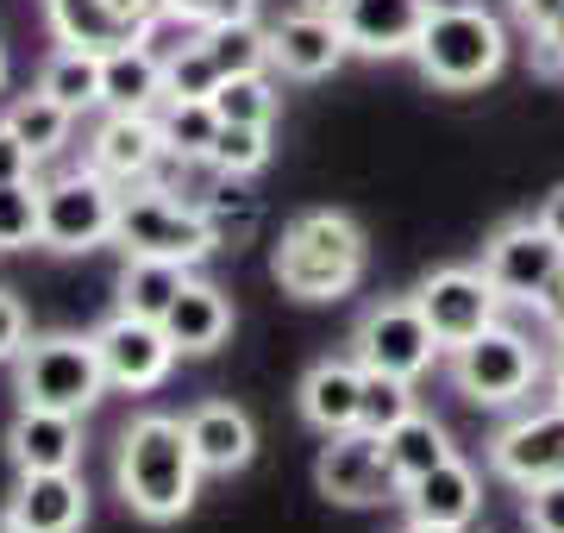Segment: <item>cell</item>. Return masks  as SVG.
Instances as JSON below:
<instances>
[{
	"label": "cell",
	"instance_id": "4fadbf2b",
	"mask_svg": "<svg viewBox=\"0 0 564 533\" xmlns=\"http://www.w3.org/2000/svg\"><path fill=\"white\" fill-rule=\"evenodd\" d=\"M95 339V358H101L107 383L113 390H158L163 377H170V365H176L182 351L170 346V333H163V320H144V314H113V320H101V327L88 333Z\"/></svg>",
	"mask_w": 564,
	"mask_h": 533
},
{
	"label": "cell",
	"instance_id": "d4e9b609",
	"mask_svg": "<svg viewBox=\"0 0 564 533\" xmlns=\"http://www.w3.org/2000/svg\"><path fill=\"white\" fill-rule=\"evenodd\" d=\"M39 88L82 120L88 107H101V51H88V44H63V51H51L44 69H39Z\"/></svg>",
	"mask_w": 564,
	"mask_h": 533
},
{
	"label": "cell",
	"instance_id": "5bb4252c",
	"mask_svg": "<svg viewBox=\"0 0 564 533\" xmlns=\"http://www.w3.org/2000/svg\"><path fill=\"white\" fill-rule=\"evenodd\" d=\"M345 57H351V44H345L333 13L295 7V13H282V20L270 25V69L295 76V83H321V76H333Z\"/></svg>",
	"mask_w": 564,
	"mask_h": 533
},
{
	"label": "cell",
	"instance_id": "9c48e42d",
	"mask_svg": "<svg viewBox=\"0 0 564 533\" xmlns=\"http://www.w3.org/2000/svg\"><path fill=\"white\" fill-rule=\"evenodd\" d=\"M414 308L426 314V327H433L440 351H458V346H470L477 333L496 327L508 302H502V289L489 283L484 270L445 264V270H433V276L414 289Z\"/></svg>",
	"mask_w": 564,
	"mask_h": 533
},
{
	"label": "cell",
	"instance_id": "bcb514c9",
	"mask_svg": "<svg viewBox=\"0 0 564 533\" xmlns=\"http://www.w3.org/2000/svg\"><path fill=\"white\" fill-rule=\"evenodd\" d=\"M170 13H182V20H195V25H207V13H214V0H163Z\"/></svg>",
	"mask_w": 564,
	"mask_h": 533
},
{
	"label": "cell",
	"instance_id": "cb8c5ba5",
	"mask_svg": "<svg viewBox=\"0 0 564 533\" xmlns=\"http://www.w3.org/2000/svg\"><path fill=\"white\" fill-rule=\"evenodd\" d=\"M383 458H389V471H395V483H414V477H426L433 465L452 458V433H445V421L414 409L383 433Z\"/></svg>",
	"mask_w": 564,
	"mask_h": 533
},
{
	"label": "cell",
	"instance_id": "7a4b0ae2",
	"mask_svg": "<svg viewBox=\"0 0 564 533\" xmlns=\"http://www.w3.org/2000/svg\"><path fill=\"white\" fill-rule=\"evenodd\" d=\"M364 258H370L364 226L339 207H314V214H295L282 226L276 251H270V276L295 302H339L358 289Z\"/></svg>",
	"mask_w": 564,
	"mask_h": 533
},
{
	"label": "cell",
	"instance_id": "d6a6232c",
	"mask_svg": "<svg viewBox=\"0 0 564 533\" xmlns=\"http://www.w3.org/2000/svg\"><path fill=\"white\" fill-rule=\"evenodd\" d=\"M207 164L220 170V176H258L270 164V126H220V139L207 151Z\"/></svg>",
	"mask_w": 564,
	"mask_h": 533
},
{
	"label": "cell",
	"instance_id": "ffe728a7",
	"mask_svg": "<svg viewBox=\"0 0 564 533\" xmlns=\"http://www.w3.org/2000/svg\"><path fill=\"white\" fill-rule=\"evenodd\" d=\"M163 333H170V346L188 351V358L220 351L226 333H232V302H226V289L202 283V276H188V283H182V295L163 308Z\"/></svg>",
	"mask_w": 564,
	"mask_h": 533
},
{
	"label": "cell",
	"instance_id": "e0dca14e",
	"mask_svg": "<svg viewBox=\"0 0 564 533\" xmlns=\"http://www.w3.org/2000/svg\"><path fill=\"white\" fill-rule=\"evenodd\" d=\"M163 164V132L158 113H107L88 144V170H101L107 183H151V170Z\"/></svg>",
	"mask_w": 564,
	"mask_h": 533
},
{
	"label": "cell",
	"instance_id": "7bdbcfd3",
	"mask_svg": "<svg viewBox=\"0 0 564 533\" xmlns=\"http://www.w3.org/2000/svg\"><path fill=\"white\" fill-rule=\"evenodd\" d=\"M533 220H540L545 232H552V239L564 246V183H558V188H552V195L540 202V214H533Z\"/></svg>",
	"mask_w": 564,
	"mask_h": 533
},
{
	"label": "cell",
	"instance_id": "3957f363",
	"mask_svg": "<svg viewBox=\"0 0 564 533\" xmlns=\"http://www.w3.org/2000/svg\"><path fill=\"white\" fill-rule=\"evenodd\" d=\"M414 63H421V76L433 88L470 95V88H484L502 76L508 32L477 0H433V13L421 25V44H414Z\"/></svg>",
	"mask_w": 564,
	"mask_h": 533
},
{
	"label": "cell",
	"instance_id": "f907efd6",
	"mask_svg": "<svg viewBox=\"0 0 564 533\" xmlns=\"http://www.w3.org/2000/svg\"><path fill=\"white\" fill-rule=\"evenodd\" d=\"M402 533H440V527H421V521H408V527Z\"/></svg>",
	"mask_w": 564,
	"mask_h": 533
},
{
	"label": "cell",
	"instance_id": "5b68a950",
	"mask_svg": "<svg viewBox=\"0 0 564 533\" xmlns=\"http://www.w3.org/2000/svg\"><path fill=\"white\" fill-rule=\"evenodd\" d=\"M452 358V383H458L464 402H477V409H514L533 395V383L545 377V351L527 339L521 327H496L477 333L470 346L445 351Z\"/></svg>",
	"mask_w": 564,
	"mask_h": 533
},
{
	"label": "cell",
	"instance_id": "f546056e",
	"mask_svg": "<svg viewBox=\"0 0 564 533\" xmlns=\"http://www.w3.org/2000/svg\"><path fill=\"white\" fill-rule=\"evenodd\" d=\"M188 270L182 264H163V258H126V276H120V308L126 314H144V320H163V308L182 295Z\"/></svg>",
	"mask_w": 564,
	"mask_h": 533
},
{
	"label": "cell",
	"instance_id": "60d3db41",
	"mask_svg": "<svg viewBox=\"0 0 564 533\" xmlns=\"http://www.w3.org/2000/svg\"><path fill=\"white\" fill-rule=\"evenodd\" d=\"M0 183H32V151L0 126Z\"/></svg>",
	"mask_w": 564,
	"mask_h": 533
},
{
	"label": "cell",
	"instance_id": "9a60e30c",
	"mask_svg": "<svg viewBox=\"0 0 564 533\" xmlns=\"http://www.w3.org/2000/svg\"><path fill=\"white\" fill-rule=\"evenodd\" d=\"M433 0H339V32L358 57H414Z\"/></svg>",
	"mask_w": 564,
	"mask_h": 533
},
{
	"label": "cell",
	"instance_id": "83f0119b",
	"mask_svg": "<svg viewBox=\"0 0 564 533\" xmlns=\"http://www.w3.org/2000/svg\"><path fill=\"white\" fill-rule=\"evenodd\" d=\"M202 44L207 57L220 63V76H263L270 69V25H258L251 13L202 25Z\"/></svg>",
	"mask_w": 564,
	"mask_h": 533
},
{
	"label": "cell",
	"instance_id": "8fae6325",
	"mask_svg": "<svg viewBox=\"0 0 564 533\" xmlns=\"http://www.w3.org/2000/svg\"><path fill=\"white\" fill-rule=\"evenodd\" d=\"M558 270H564V246L545 232L540 220H508V226L489 232L484 276L502 289V302H527V308H540V295L552 289Z\"/></svg>",
	"mask_w": 564,
	"mask_h": 533
},
{
	"label": "cell",
	"instance_id": "e575fe53",
	"mask_svg": "<svg viewBox=\"0 0 564 533\" xmlns=\"http://www.w3.org/2000/svg\"><path fill=\"white\" fill-rule=\"evenodd\" d=\"M220 88V63L207 57V44H188L182 57L163 63V101H207Z\"/></svg>",
	"mask_w": 564,
	"mask_h": 533
},
{
	"label": "cell",
	"instance_id": "2e32d148",
	"mask_svg": "<svg viewBox=\"0 0 564 533\" xmlns=\"http://www.w3.org/2000/svg\"><path fill=\"white\" fill-rule=\"evenodd\" d=\"M402 502H408V521L440 527V533H464L484 514V477H477V465H464L458 452H452V458L433 465L426 477L402 483Z\"/></svg>",
	"mask_w": 564,
	"mask_h": 533
},
{
	"label": "cell",
	"instance_id": "f5cc1de1",
	"mask_svg": "<svg viewBox=\"0 0 564 533\" xmlns=\"http://www.w3.org/2000/svg\"><path fill=\"white\" fill-rule=\"evenodd\" d=\"M0 533H20V527H0Z\"/></svg>",
	"mask_w": 564,
	"mask_h": 533
},
{
	"label": "cell",
	"instance_id": "8d00e7d4",
	"mask_svg": "<svg viewBox=\"0 0 564 533\" xmlns=\"http://www.w3.org/2000/svg\"><path fill=\"white\" fill-rule=\"evenodd\" d=\"M132 39H139L158 63H170V57H182L188 44H202V25L182 20V13H170V7H158V13H151V20L139 25V32H132Z\"/></svg>",
	"mask_w": 564,
	"mask_h": 533
},
{
	"label": "cell",
	"instance_id": "ab89813d",
	"mask_svg": "<svg viewBox=\"0 0 564 533\" xmlns=\"http://www.w3.org/2000/svg\"><path fill=\"white\" fill-rule=\"evenodd\" d=\"M533 69L540 76H564V13L552 20V32H533Z\"/></svg>",
	"mask_w": 564,
	"mask_h": 533
},
{
	"label": "cell",
	"instance_id": "d590c367",
	"mask_svg": "<svg viewBox=\"0 0 564 533\" xmlns=\"http://www.w3.org/2000/svg\"><path fill=\"white\" fill-rule=\"evenodd\" d=\"M39 246V183H0V251Z\"/></svg>",
	"mask_w": 564,
	"mask_h": 533
},
{
	"label": "cell",
	"instance_id": "4dcf8cb0",
	"mask_svg": "<svg viewBox=\"0 0 564 533\" xmlns=\"http://www.w3.org/2000/svg\"><path fill=\"white\" fill-rule=\"evenodd\" d=\"M202 214H207V226H214V246H239V239H251L258 220H263L258 195H245L239 176H220V170H214V183H207V195H202Z\"/></svg>",
	"mask_w": 564,
	"mask_h": 533
},
{
	"label": "cell",
	"instance_id": "f6af8a7d",
	"mask_svg": "<svg viewBox=\"0 0 564 533\" xmlns=\"http://www.w3.org/2000/svg\"><path fill=\"white\" fill-rule=\"evenodd\" d=\"M107 7H113V13H120V20L132 25V32H139V25L151 20V13H158L163 0H107Z\"/></svg>",
	"mask_w": 564,
	"mask_h": 533
},
{
	"label": "cell",
	"instance_id": "30bf717a",
	"mask_svg": "<svg viewBox=\"0 0 564 533\" xmlns=\"http://www.w3.org/2000/svg\"><path fill=\"white\" fill-rule=\"evenodd\" d=\"M314 483L339 509H377V502L402 496V483H395V471L383 458V433H364V427L326 433L321 458H314Z\"/></svg>",
	"mask_w": 564,
	"mask_h": 533
},
{
	"label": "cell",
	"instance_id": "ac0fdd59",
	"mask_svg": "<svg viewBox=\"0 0 564 533\" xmlns=\"http://www.w3.org/2000/svg\"><path fill=\"white\" fill-rule=\"evenodd\" d=\"M88 490L76 471H20V490L7 502V527L20 533H82Z\"/></svg>",
	"mask_w": 564,
	"mask_h": 533
},
{
	"label": "cell",
	"instance_id": "d6986e66",
	"mask_svg": "<svg viewBox=\"0 0 564 533\" xmlns=\"http://www.w3.org/2000/svg\"><path fill=\"white\" fill-rule=\"evenodd\" d=\"M182 433H188V446H195V465L202 477H232L251 465V452H258V427H251V414L239 402H202V409L182 414Z\"/></svg>",
	"mask_w": 564,
	"mask_h": 533
},
{
	"label": "cell",
	"instance_id": "603a6c76",
	"mask_svg": "<svg viewBox=\"0 0 564 533\" xmlns=\"http://www.w3.org/2000/svg\"><path fill=\"white\" fill-rule=\"evenodd\" d=\"M101 107L107 113H158L163 107V63L139 39L101 51Z\"/></svg>",
	"mask_w": 564,
	"mask_h": 533
},
{
	"label": "cell",
	"instance_id": "816d5d0a",
	"mask_svg": "<svg viewBox=\"0 0 564 533\" xmlns=\"http://www.w3.org/2000/svg\"><path fill=\"white\" fill-rule=\"evenodd\" d=\"M0 88H7V51H0Z\"/></svg>",
	"mask_w": 564,
	"mask_h": 533
},
{
	"label": "cell",
	"instance_id": "ee69618b",
	"mask_svg": "<svg viewBox=\"0 0 564 533\" xmlns=\"http://www.w3.org/2000/svg\"><path fill=\"white\" fill-rule=\"evenodd\" d=\"M540 314H545V320H552V333H558V339H564V270H558V276H552V289H545V295H540Z\"/></svg>",
	"mask_w": 564,
	"mask_h": 533
},
{
	"label": "cell",
	"instance_id": "484cf974",
	"mask_svg": "<svg viewBox=\"0 0 564 533\" xmlns=\"http://www.w3.org/2000/svg\"><path fill=\"white\" fill-rule=\"evenodd\" d=\"M0 126L13 132V139L32 151V164H44V157H57L63 144H69V132H76V113L69 107H57L44 88H32V95H20V101L0 113Z\"/></svg>",
	"mask_w": 564,
	"mask_h": 533
},
{
	"label": "cell",
	"instance_id": "8992f818",
	"mask_svg": "<svg viewBox=\"0 0 564 533\" xmlns=\"http://www.w3.org/2000/svg\"><path fill=\"white\" fill-rule=\"evenodd\" d=\"M107 390V370L95 358V339L82 333H44L20 351V402L51 414H88Z\"/></svg>",
	"mask_w": 564,
	"mask_h": 533
},
{
	"label": "cell",
	"instance_id": "f35d334b",
	"mask_svg": "<svg viewBox=\"0 0 564 533\" xmlns=\"http://www.w3.org/2000/svg\"><path fill=\"white\" fill-rule=\"evenodd\" d=\"M20 351H25V308H20V295L0 289V365L20 358Z\"/></svg>",
	"mask_w": 564,
	"mask_h": 533
},
{
	"label": "cell",
	"instance_id": "7402d4cb",
	"mask_svg": "<svg viewBox=\"0 0 564 533\" xmlns=\"http://www.w3.org/2000/svg\"><path fill=\"white\" fill-rule=\"evenodd\" d=\"M13 465L20 471H76L82 458V414H51V409H20L13 433Z\"/></svg>",
	"mask_w": 564,
	"mask_h": 533
},
{
	"label": "cell",
	"instance_id": "74e56055",
	"mask_svg": "<svg viewBox=\"0 0 564 533\" xmlns=\"http://www.w3.org/2000/svg\"><path fill=\"white\" fill-rule=\"evenodd\" d=\"M527 496V533H564V477H552V483H533Z\"/></svg>",
	"mask_w": 564,
	"mask_h": 533
},
{
	"label": "cell",
	"instance_id": "1f68e13d",
	"mask_svg": "<svg viewBox=\"0 0 564 533\" xmlns=\"http://www.w3.org/2000/svg\"><path fill=\"white\" fill-rule=\"evenodd\" d=\"M220 126H270L276 120V88H270V69L263 76H220V88L207 95Z\"/></svg>",
	"mask_w": 564,
	"mask_h": 533
},
{
	"label": "cell",
	"instance_id": "f1b7e54d",
	"mask_svg": "<svg viewBox=\"0 0 564 533\" xmlns=\"http://www.w3.org/2000/svg\"><path fill=\"white\" fill-rule=\"evenodd\" d=\"M158 132H163V157H176V164H207V151L220 139V113H214V101H163Z\"/></svg>",
	"mask_w": 564,
	"mask_h": 533
},
{
	"label": "cell",
	"instance_id": "b9f144b4",
	"mask_svg": "<svg viewBox=\"0 0 564 533\" xmlns=\"http://www.w3.org/2000/svg\"><path fill=\"white\" fill-rule=\"evenodd\" d=\"M558 13H564V0H521V7H514V20H521L527 32H552Z\"/></svg>",
	"mask_w": 564,
	"mask_h": 533
},
{
	"label": "cell",
	"instance_id": "ba28073f",
	"mask_svg": "<svg viewBox=\"0 0 564 533\" xmlns=\"http://www.w3.org/2000/svg\"><path fill=\"white\" fill-rule=\"evenodd\" d=\"M351 358L364 370H377V377H426L433 358H445L433 327H426V314L414 308V295L408 302H377V308L358 314V327H351Z\"/></svg>",
	"mask_w": 564,
	"mask_h": 533
},
{
	"label": "cell",
	"instance_id": "db71d44e",
	"mask_svg": "<svg viewBox=\"0 0 564 533\" xmlns=\"http://www.w3.org/2000/svg\"><path fill=\"white\" fill-rule=\"evenodd\" d=\"M508 7H521V0H508Z\"/></svg>",
	"mask_w": 564,
	"mask_h": 533
},
{
	"label": "cell",
	"instance_id": "836d02e7",
	"mask_svg": "<svg viewBox=\"0 0 564 533\" xmlns=\"http://www.w3.org/2000/svg\"><path fill=\"white\" fill-rule=\"evenodd\" d=\"M402 414H414V383L402 377H377L364 370V395H358V427L364 433H389Z\"/></svg>",
	"mask_w": 564,
	"mask_h": 533
},
{
	"label": "cell",
	"instance_id": "6da1fadb",
	"mask_svg": "<svg viewBox=\"0 0 564 533\" xmlns=\"http://www.w3.org/2000/svg\"><path fill=\"white\" fill-rule=\"evenodd\" d=\"M113 477H120L126 509L139 514V521H151V527L182 521V514L195 509V496H202V465H195V446H188L176 414H139L120 433Z\"/></svg>",
	"mask_w": 564,
	"mask_h": 533
},
{
	"label": "cell",
	"instance_id": "44dd1931",
	"mask_svg": "<svg viewBox=\"0 0 564 533\" xmlns=\"http://www.w3.org/2000/svg\"><path fill=\"white\" fill-rule=\"evenodd\" d=\"M358 395H364V365L358 358H321V365L302 377V421L314 433H345L358 427Z\"/></svg>",
	"mask_w": 564,
	"mask_h": 533
},
{
	"label": "cell",
	"instance_id": "277c9868",
	"mask_svg": "<svg viewBox=\"0 0 564 533\" xmlns=\"http://www.w3.org/2000/svg\"><path fill=\"white\" fill-rule=\"evenodd\" d=\"M113 246L126 258H163V264H182L195 270L214 258V226L195 202H176L170 188H151V183H132L120 188V214H113Z\"/></svg>",
	"mask_w": 564,
	"mask_h": 533
},
{
	"label": "cell",
	"instance_id": "4316f807",
	"mask_svg": "<svg viewBox=\"0 0 564 533\" xmlns=\"http://www.w3.org/2000/svg\"><path fill=\"white\" fill-rule=\"evenodd\" d=\"M44 20L63 44H88V51H113L132 44V25L107 7V0H44Z\"/></svg>",
	"mask_w": 564,
	"mask_h": 533
},
{
	"label": "cell",
	"instance_id": "52a82bcc",
	"mask_svg": "<svg viewBox=\"0 0 564 533\" xmlns=\"http://www.w3.org/2000/svg\"><path fill=\"white\" fill-rule=\"evenodd\" d=\"M113 214H120V183H107L101 170L39 183V246L63 258L113 246Z\"/></svg>",
	"mask_w": 564,
	"mask_h": 533
},
{
	"label": "cell",
	"instance_id": "7dc6e473",
	"mask_svg": "<svg viewBox=\"0 0 564 533\" xmlns=\"http://www.w3.org/2000/svg\"><path fill=\"white\" fill-rule=\"evenodd\" d=\"M239 13H251V0H214V13H207V25H214V20H239Z\"/></svg>",
	"mask_w": 564,
	"mask_h": 533
},
{
	"label": "cell",
	"instance_id": "681fc988",
	"mask_svg": "<svg viewBox=\"0 0 564 533\" xmlns=\"http://www.w3.org/2000/svg\"><path fill=\"white\" fill-rule=\"evenodd\" d=\"M558 402H564V346H558Z\"/></svg>",
	"mask_w": 564,
	"mask_h": 533
},
{
	"label": "cell",
	"instance_id": "7c38bea8",
	"mask_svg": "<svg viewBox=\"0 0 564 533\" xmlns=\"http://www.w3.org/2000/svg\"><path fill=\"white\" fill-rule=\"evenodd\" d=\"M489 471L502 477V483H514V490H533V483L564 477V402L527 409L508 427L489 433Z\"/></svg>",
	"mask_w": 564,
	"mask_h": 533
},
{
	"label": "cell",
	"instance_id": "c3c4849f",
	"mask_svg": "<svg viewBox=\"0 0 564 533\" xmlns=\"http://www.w3.org/2000/svg\"><path fill=\"white\" fill-rule=\"evenodd\" d=\"M295 7H314V13H339V0H295Z\"/></svg>",
	"mask_w": 564,
	"mask_h": 533
}]
</instances>
